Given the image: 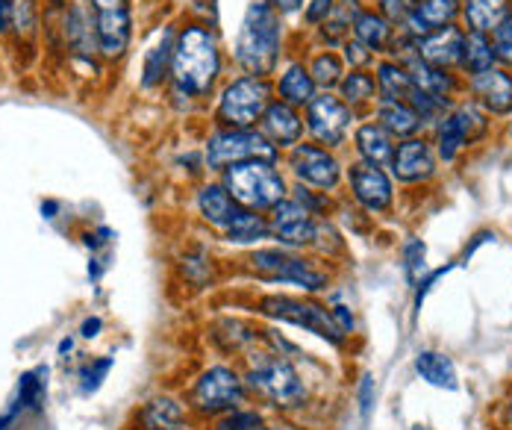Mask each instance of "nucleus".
Returning a JSON list of instances; mask_svg holds the SVG:
<instances>
[{
  "mask_svg": "<svg viewBox=\"0 0 512 430\" xmlns=\"http://www.w3.org/2000/svg\"><path fill=\"white\" fill-rule=\"evenodd\" d=\"M274 92L280 95L277 101L301 109L307 107L309 101L315 98L318 86H315V80H312V74H309V68L304 62H289V65L283 68V74L277 77Z\"/></svg>",
  "mask_w": 512,
  "mask_h": 430,
  "instance_id": "24",
  "label": "nucleus"
},
{
  "mask_svg": "<svg viewBox=\"0 0 512 430\" xmlns=\"http://www.w3.org/2000/svg\"><path fill=\"white\" fill-rule=\"evenodd\" d=\"M495 51H492V39L486 33H465V45H462L460 71L465 77H477L489 68H495Z\"/></svg>",
  "mask_w": 512,
  "mask_h": 430,
  "instance_id": "35",
  "label": "nucleus"
},
{
  "mask_svg": "<svg viewBox=\"0 0 512 430\" xmlns=\"http://www.w3.org/2000/svg\"><path fill=\"white\" fill-rule=\"evenodd\" d=\"M342 51H345L342 59H345V65H351V71H354V68H368V65L374 62V54H371L362 42H357L354 36L342 45Z\"/></svg>",
  "mask_w": 512,
  "mask_h": 430,
  "instance_id": "43",
  "label": "nucleus"
},
{
  "mask_svg": "<svg viewBox=\"0 0 512 430\" xmlns=\"http://www.w3.org/2000/svg\"><path fill=\"white\" fill-rule=\"evenodd\" d=\"M221 186L245 207L254 213H271L283 198H289L286 177L280 174L277 162L251 160L236 162L221 171Z\"/></svg>",
  "mask_w": 512,
  "mask_h": 430,
  "instance_id": "4",
  "label": "nucleus"
},
{
  "mask_svg": "<svg viewBox=\"0 0 512 430\" xmlns=\"http://www.w3.org/2000/svg\"><path fill=\"white\" fill-rule=\"evenodd\" d=\"M242 210L245 207L221 183H206V186H201V192H198V213L218 233H224L242 215Z\"/></svg>",
  "mask_w": 512,
  "mask_h": 430,
  "instance_id": "21",
  "label": "nucleus"
},
{
  "mask_svg": "<svg viewBox=\"0 0 512 430\" xmlns=\"http://www.w3.org/2000/svg\"><path fill=\"white\" fill-rule=\"evenodd\" d=\"M248 266L256 277L268 280V283H289V286H301L304 292H321L327 289L330 277L327 271L312 266L309 260L292 254V248H259L248 257Z\"/></svg>",
  "mask_w": 512,
  "mask_h": 430,
  "instance_id": "8",
  "label": "nucleus"
},
{
  "mask_svg": "<svg viewBox=\"0 0 512 430\" xmlns=\"http://www.w3.org/2000/svg\"><path fill=\"white\" fill-rule=\"evenodd\" d=\"M12 27V0H0V30L6 33Z\"/></svg>",
  "mask_w": 512,
  "mask_h": 430,
  "instance_id": "49",
  "label": "nucleus"
},
{
  "mask_svg": "<svg viewBox=\"0 0 512 430\" xmlns=\"http://www.w3.org/2000/svg\"><path fill=\"white\" fill-rule=\"evenodd\" d=\"M436 148L433 142L421 139V136H412V139H401L395 145V154H392V180L398 183H427L436 177Z\"/></svg>",
  "mask_w": 512,
  "mask_h": 430,
  "instance_id": "15",
  "label": "nucleus"
},
{
  "mask_svg": "<svg viewBox=\"0 0 512 430\" xmlns=\"http://www.w3.org/2000/svg\"><path fill=\"white\" fill-rule=\"evenodd\" d=\"M101 327L103 322L95 316V319H86V322H83V330H80V333H83V339H95V336L101 333Z\"/></svg>",
  "mask_w": 512,
  "mask_h": 430,
  "instance_id": "50",
  "label": "nucleus"
},
{
  "mask_svg": "<svg viewBox=\"0 0 512 430\" xmlns=\"http://www.w3.org/2000/svg\"><path fill=\"white\" fill-rule=\"evenodd\" d=\"M224 239L233 242V245H256L262 239H271L268 218L254 213V210H242V215L224 230Z\"/></svg>",
  "mask_w": 512,
  "mask_h": 430,
  "instance_id": "36",
  "label": "nucleus"
},
{
  "mask_svg": "<svg viewBox=\"0 0 512 430\" xmlns=\"http://www.w3.org/2000/svg\"><path fill=\"white\" fill-rule=\"evenodd\" d=\"M262 425H265V422H262V413L239 407V410H233V413L218 416L212 430H259Z\"/></svg>",
  "mask_w": 512,
  "mask_h": 430,
  "instance_id": "39",
  "label": "nucleus"
},
{
  "mask_svg": "<svg viewBox=\"0 0 512 430\" xmlns=\"http://www.w3.org/2000/svg\"><path fill=\"white\" fill-rule=\"evenodd\" d=\"M142 430H189V410L174 395H156L139 410Z\"/></svg>",
  "mask_w": 512,
  "mask_h": 430,
  "instance_id": "22",
  "label": "nucleus"
},
{
  "mask_svg": "<svg viewBox=\"0 0 512 430\" xmlns=\"http://www.w3.org/2000/svg\"><path fill=\"white\" fill-rule=\"evenodd\" d=\"M357 42H362L374 56L389 54L392 48V39H395V27L374 9H362L354 21V33H351Z\"/></svg>",
  "mask_w": 512,
  "mask_h": 430,
  "instance_id": "27",
  "label": "nucleus"
},
{
  "mask_svg": "<svg viewBox=\"0 0 512 430\" xmlns=\"http://www.w3.org/2000/svg\"><path fill=\"white\" fill-rule=\"evenodd\" d=\"M354 124V109L333 92H315V98L304 107V127L309 139L327 151L345 145Z\"/></svg>",
  "mask_w": 512,
  "mask_h": 430,
  "instance_id": "10",
  "label": "nucleus"
},
{
  "mask_svg": "<svg viewBox=\"0 0 512 430\" xmlns=\"http://www.w3.org/2000/svg\"><path fill=\"white\" fill-rule=\"evenodd\" d=\"M460 12L462 0H418L401 33H407L410 39H424L448 24H457Z\"/></svg>",
  "mask_w": 512,
  "mask_h": 430,
  "instance_id": "20",
  "label": "nucleus"
},
{
  "mask_svg": "<svg viewBox=\"0 0 512 430\" xmlns=\"http://www.w3.org/2000/svg\"><path fill=\"white\" fill-rule=\"evenodd\" d=\"M504 416H507V425L512 428V392L510 398H507V404H504Z\"/></svg>",
  "mask_w": 512,
  "mask_h": 430,
  "instance_id": "51",
  "label": "nucleus"
},
{
  "mask_svg": "<svg viewBox=\"0 0 512 430\" xmlns=\"http://www.w3.org/2000/svg\"><path fill=\"white\" fill-rule=\"evenodd\" d=\"M398 62L410 71V80L415 89H421V92H427L430 98H436V101H442V104L454 107L451 101L460 95V89H462V80L454 74V71H448V68H436V65L424 62V59L415 54V51L404 56V59H398Z\"/></svg>",
  "mask_w": 512,
  "mask_h": 430,
  "instance_id": "16",
  "label": "nucleus"
},
{
  "mask_svg": "<svg viewBox=\"0 0 512 430\" xmlns=\"http://www.w3.org/2000/svg\"><path fill=\"white\" fill-rule=\"evenodd\" d=\"M415 3H418V0H377V12H380L392 27L401 30V27L407 24V18L412 15Z\"/></svg>",
  "mask_w": 512,
  "mask_h": 430,
  "instance_id": "41",
  "label": "nucleus"
},
{
  "mask_svg": "<svg viewBox=\"0 0 512 430\" xmlns=\"http://www.w3.org/2000/svg\"><path fill=\"white\" fill-rule=\"evenodd\" d=\"M415 430H427V428H421V425H418V428H415Z\"/></svg>",
  "mask_w": 512,
  "mask_h": 430,
  "instance_id": "54",
  "label": "nucleus"
},
{
  "mask_svg": "<svg viewBox=\"0 0 512 430\" xmlns=\"http://www.w3.org/2000/svg\"><path fill=\"white\" fill-rule=\"evenodd\" d=\"M280 151L256 130H227V127H218L209 139H206L204 160L209 171H224L236 162H251V160H265L277 162Z\"/></svg>",
  "mask_w": 512,
  "mask_h": 430,
  "instance_id": "9",
  "label": "nucleus"
},
{
  "mask_svg": "<svg viewBox=\"0 0 512 430\" xmlns=\"http://www.w3.org/2000/svg\"><path fill=\"white\" fill-rule=\"evenodd\" d=\"M174 45H177V33L168 27L162 30V36L156 39V45L145 54V68H142V89H156L171 77V62H174Z\"/></svg>",
  "mask_w": 512,
  "mask_h": 430,
  "instance_id": "29",
  "label": "nucleus"
},
{
  "mask_svg": "<svg viewBox=\"0 0 512 430\" xmlns=\"http://www.w3.org/2000/svg\"><path fill=\"white\" fill-rule=\"evenodd\" d=\"M445 271H448V266H445V269L433 271V274H430V277H427V280L421 283V289L415 292V310H421V304H424V298H427V292H430V289L436 286V280H439V277H442Z\"/></svg>",
  "mask_w": 512,
  "mask_h": 430,
  "instance_id": "47",
  "label": "nucleus"
},
{
  "mask_svg": "<svg viewBox=\"0 0 512 430\" xmlns=\"http://www.w3.org/2000/svg\"><path fill=\"white\" fill-rule=\"evenodd\" d=\"M510 136H512V124H510Z\"/></svg>",
  "mask_w": 512,
  "mask_h": 430,
  "instance_id": "55",
  "label": "nucleus"
},
{
  "mask_svg": "<svg viewBox=\"0 0 512 430\" xmlns=\"http://www.w3.org/2000/svg\"><path fill=\"white\" fill-rule=\"evenodd\" d=\"M259 430H283V428H280V425H262Z\"/></svg>",
  "mask_w": 512,
  "mask_h": 430,
  "instance_id": "53",
  "label": "nucleus"
},
{
  "mask_svg": "<svg viewBox=\"0 0 512 430\" xmlns=\"http://www.w3.org/2000/svg\"><path fill=\"white\" fill-rule=\"evenodd\" d=\"M307 68H309V74H312V80H315V86H318V89H324V92L339 89L342 77L348 74V71H345V59H342L339 54H333V51H321V54H315Z\"/></svg>",
  "mask_w": 512,
  "mask_h": 430,
  "instance_id": "37",
  "label": "nucleus"
},
{
  "mask_svg": "<svg viewBox=\"0 0 512 430\" xmlns=\"http://www.w3.org/2000/svg\"><path fill=\"white\" fill-rule=\"evenodd\" d=\"M489 39H492L495 62H498L501 68L512 71V15L510 18H504V21L489 33Z\"/></svg>",
  "mask_w": 512,
  "mask_h": 430,
  "instance_id": "38",
  "label": "nucleus"
},
{
  "mask_svg": "<svg viewBox=\"0 0 512 430\" xmlns=\"http://www.w3.org/2000/svg\"><path fill=\"white\" fill-rule=\"evenodd\" d=\"M248 398L251 389L242 372H236L233 366H209L189 392V407L204 419H218L245 407Z\"/></svg>",
  "mask_w": 512,
  "mask_h": 430,
  "instance_id": "6",
  "label": "nucleus"
},
{
  "mask_svg": "<svg viewBox=\"0 0 512 430\" xmlns=\"http://www.w3.org/2000/svg\"><path fill=\"white\" fill-rule=\"evenodd\" d=\"M433 148H436V157L442 162H454L462 151L468 148V136L462 133L454 109H448V112L436 121V142H433Z\"/></svg>",
  "mask_w": 512,
  "mask_h": 430,
  "instance_id": "34",
  "label": "nucleus"
},
{
  "mask_svg": "<svg viewBox=\"0 0 512 430\" xmlns=\"http://www.w3.org/2000/svg\"><path fill=\"white\" fill-rule=\"evenodd\" d=\"M351 195L359 207L368 215H383L392 210L395 204V180L392 174L383 171V165H371V162H351V168L345 171Z\"/></svg>",
  "mask_w": 512,
  "mask_h": 430,
  "instance_id": "13",
  "label": "nucleus"
},
{
  "mask_svg": "<svg viewBox=\"0 0 512 430\" xmlns=\"http://www.w3.org/2000/svg\"><path fill=\"white\" fill-rule=\"evenodd\" d=\"M415 372L424 383L436 386V389H448V392H457L460 389V375H457V366L448 354L442 351H418L415 354Z\"/></svg>",
  "mask_w": 512,
  "mask_h": 430,
  "instance_id": "28",
  "label": "nucleus"
},
{
  "mask_svg": "<svg viewBox=\"0 0 512 430\" xmlns=\"http://www.w3.org/2000/svg\"><path fill=\"white\" fill-rule=\"evenodd\" d=\"M465 33H492L504 18L512 15V0H462Z\"/></svg>",
  "mask_w": 512,
  "mask_h": 430,
  "instance_id": "25",
  "label": "nucleus"
},
{
  "mask_svg": "<svg viewBox=\"0 0 512 430\" xmlns=\"http://www.w3.org/2000/svg\"><path fill=\"white\" fill-rule=\"evenodd\" d=\"M256 310L274 322L292 324V327H304L307 333H315L318 339L330 342L333 348H342L348 342V336L342 333V327L336 324L333 313L309 298H295V295H265L259 298Z\"/></svg>",
  "mask_w": 512,
  "mask_h": 430,
  "instance_id": "7",
  "label": "nucleus"
},
{
  "mask_svg": "<svg viewBox=\"0 0 512 430\" xmlns=\"http://www.w3.org/2000/svg\"><path fill=\"white\" fill-rule=\"evenodd\" d=\"M71 348H74V342H71V339H62V342H59V354H68Z\"/></svg>",
  "mask_w": 512,
  "mask_h": 430,
  "instance_id": "52",
  "label": "nucleus"
},
{
  "mask_svg": "<svg viewBox=\"0 0 512 430\" xmlns=\"http://www.w3.org/2000/svg\"><path fill=\"white\" fill-rule=\"evenodd\" d=\"M286 165L292 171V177L301 183V186H309V189H318V192H333L339 189L342 177H345V168L339 157L315 142H298L289 157H286Z\"/></svg>",
  "mask_w": 512,
  "mask_h": 430,
  "instance_id": "12",
  "label": "nucleus"
},
{
  "mask_svg": "<svg viewBox=\"0 0 512 430\" xmlns=\"http://www.w3.org/2000/svg\"><path fill=\"white\" fill-rule=\"evenodd\" d=\"M362 12V3L359 0H336L333 12L327 15V21L318 27L321 30V39L327 45H345L354 33V21Z\"/></svg>",
  "mask_w": 512,
  "mask_h": 430,
  "instance_id": "32",
  "label": "nucleus"
},
{
  "mask_svg": "<svg viewBox=\"0 0 512 430\" xmlns=\"http://www.w3.org/2000/svg\"><path fill=\"white\" fill-rule=\"evenodd\" d=\"M371 404H374V380L362 377V383H359V410H362V416L371 413Z\"/></svg>",
  "mask_w": 512,
  "mask_h": 430,
  "instance_id": "45",
  "label": "nucleus"
},
{
  "mask_svg": "<svg viewBox=\"0 0 512 430\" xmlns=\"http://www.w3.org/2000/svg\"><path fill=\"white\" fill-rule=\"evenodd\" d=\"M354 148H357L362 162L386 168L392 162V154H395V139L377 121H365L354 130Z\"/></svg>",
  "mask_w": 512,
  "mask_h": 430,
  "instance_id": "26",
  "label": "nucleus"
},
{
  "mask_svg": "<svg viewBox=\"0 0 512 430\" xmlns=\"http://www.w3.org/2000/svg\"><path fill=\"white\" fill-rule=\"evenodd\" d=\"M374 118L377 124L392 136V139H412L424 130V121L418 118V112L407 101H386L380 98L374 104Z\"/></svg>",
  "mask_w": 512,
  "mask_h": 430,
  "instance_id": "23",
  "label": "nucleus"
},
{
  "mask_svg": "<svg viewBox=\"0 0 512 430\" xmlns=\"http://www.w3.org/2000/svg\"><path fill=\"white\" fill-rule=\"evenodd\" d=\"M404 271H407V280L412 286L421 280V274L427 271V245L421 239H410L404 245Z\"/></svg>",
  "mask_w": 512,
  "mask_h": 430,
  "instance_id": "40",
  "label": "nucleus"
},
{
  "mask_svg": "<svg viewBox=\"0 0 512 430\" xmlns=\"http://www.w3.org/2000/svg\"><path fill=\"white\" fill-rule=\"evenodd\" d=\"M271 6L280 12V15H295L304 9V0H271Z\"/></svg>",
  "mask_w": 512,
  "mask_h": 430,
  "instance_id": "48",
  "label": "nucleus"
},
{
  "mask_svg": "<svg viewBox=\"0 0 512 430\" xmlns=\"http://www.w3.org/2000/svg\"><path fill=\"white\" fill-rule=\"evenodd\" d=\"M468 89L474 95V101L486 109L489 115H512V71L495 65L477 77H468Z\"/></svg>",
  "mask_w": 512,
  "mask_h": 430,
  "instance_id": "18",
  "label": "nucleus"
},
{
  "mask_svg": "<svg viewBox=\"0 0 512 430\" xmlns=\"http://www.w3.org/2000/svg\"><path fill=\"white\" fill-rule=\"evenodd\" d=\"M109 369H112V357H103V360H95V363H89L86 369H83V375H80V392L83 395H92L98 386L103 383V377L109 375Z\"/></svg>",
  "mask_w": 512,
  "mask_h": 430,
  "instance_id": "42",
  "label": "nucleus"
},
{
  "mask_svg": "<svg viewBox=\"0 0 512 430\" xmlns=\"http://www.w3.org/2000/svg\"><path fill=\"white\" fill-rule=\"evenodd\" d=\"M268 227H271V236L283 245V248H312L318 242V230H321V221L318 215H312L298 204L292 195L283 198L271 215H268Z\"/></svg>",
  "mask_w": 512,
  "mask_h": 430,
  "instance_id": "14",
  "label": "nucleus"
},
{
  "mask_svg": "<svg viewBox=\"0 0 512 430\" xmlns=\"http://www.w3.org/2000/svg\"><path fill=\"white\" fill-rule=\"evenodd\" d=\"M271 101H274V86L268 77L242 74L221 89L215 104V121L218 127L227 130H251L259 124L265 109L271 107Z\"/></svg>",
  "mask_w": 512,
  "mask_h": 430,
  "instance_id": "5",
  "label": "nucleus"
},
{
  "mask_svg": "<svg viewBox=\"0 0 512 430\" xmlns=\"http://www.w3.org/2000/svg\"><path fill=\"white\" fill-rule=\"evenodd\" d=\"M277 151H292L298 142H304V115L298 112V107H289L283 101H271V107L265 109V115L259 118L256 127Z\"/></svg>",
  "mask_w": 512,
  "mask_h": 430,
  "instance_id": "17",
  "label": "nucleus"
},
{
  "mask_svg": "<svg viewBox=\"0 0 512 430\" xmlns=\"http://www.w3.org/2000/svg\"><path fill=\"white\" fill-rule=\"evenodd\" d=\"M221 45L215 33L201 24H189L177 33L174 62H171V89L174 98L192 104L212 95L221 77Z\"/></svg>",
  "mask_w": 512,
  "mask_h": 430,
  "instance_id": "1",
  "label": "nucleus"
},
{
  "mask_svg": "<svg viewBox=\"0 0 512 430\" xmlns=\"http://www.w3.org/2000/svg\"><path fill=\"white\" fill-rule=\"evenodd\" d=\"M62 33H65V42L71 48V54L77 59H86L92 62L98 54V42H95V30H92V21L86 18V12L80 6H71L65 12V24H62Z\"/></svg>",
  "mask_w": 512,
  "mask_h": 430,
  "instance_id": "31",
  "label": "nucleus"
},
{
  "mask_svg": "<svg viewBox=\"0 0 512 430\" xmlns=\"http://www.w3.org/2000/svg\"><path fill=\"white\" fill-rule=\"evenodd\" d=\"M339 98L348 104V107L362 109V107H371V104H377V80H374V74L368 71V68H354V71H348L345 77H342V83H339Z\"/></svg>",
  "mask_w": 512,
  "mask_h": 430,
  "instance_id": "33",
  "label": "nucleus"
},
{
  "mask_svg": "<svg viewBox=\"0 0 512 430\" xmlns=\"http://www.w3.org/2000/svg\"><path fill=\"white\" fill-rule=\"evenodd\" d=\"M283 54V15L271 0H251L233 48L236 65L251 77H271Z\"/></svg>",
  "mask_w": 512,
  "mask_h": 430,
  "instance_id": "2",
  "label": "nucleus"
},
{
  "mask_svg": "<svg viewBox=\"0 0 512 430\" xmlns=\"http://www.w3.org/2000/svg\"><path fill=\"white\" fill-rule=\"evenodd\" d=\"M330 313H333V319H336V324L342 327V333H345V336H351V333H354V316H351V310H348V307L336 304Z\"/></svg>",
  "mask_w": 512,
  "mask_h": 430,
  "instance_id": "46",
  "label": "nucleus"
},
{
  "mask_svg": "<svg viewBox=\"0 0 512 430\" xmlns=\"http://www.w3.org/2000/svg\"><path fill=\"white\" fill-rule=\"evenodd\" d=\"M374 80H377V95H380V98H386V101H407V98H410V71H407L398 59H392V56L377 59V62H374ZM380 98H377V101H380Z\"/></svg>",
  "mask_w": 512,
  "mask_h": 430,
  "instance_id": "30",
  "label": "nucleus"
},
{
  "mask_svg": "<svg viewBox=\"0 0 512 430\" xmlns=\"http://www.w3.org/2000/svg\"><path fill=\"white\" fill-rule=\"evenodd\" d=\"M462 45H465V30L457 24H448L424 39H415V54L436 68L454 71L462 62Z\"/></svg>",
  "mask_w": 512,
  "mask_h": 430,
  "instance_id": "19",
  "label": "nucleus"
},
{
  "mask_svg": "<svg viewBox=\"0 0 512 430\" xmlns=\"http://www.w3.org/2000/svg\"><path fill=\"white\" fill-rule=\"evenodd\" d=\"M245 383L254 395L277 410H295L307 404V380L289 357L268 354V351L251 354V363L245 369Z\"/></svg>",
  "mask_w": 512,
  "mask_h": 430,
  "instance_id": "3",
  "label": "nucleus"
},
{
  "mask_svg": "<svg viewBox=\"0 0 512 430\" xmlns=\"http://www.w3.org/2000/svg\"><path fill=\"white\" fill-rule=\"evenodd\" d=\"M336 0H307L304 3V18H307L309 27H321L327 21V15L333 12Z\"/></svg>",
  "mask_w": 512,
  "mask_h": 430,
  "instance_id": "44",
  "label": "nucleus"
},
{
  "mask_svg": "<svg viewBox=\"0 0 512 430\" xmlns=\"http://www.w3.org/2000/svg\"><path fill=\"white\" fill-rule=\"evenodd\" d=\"M89 21L95 30L98 54L118 59L133 39V6L130 0H89Z\"/></svg>",
  "mask_w": 512,
  "mask_h": 430,
  "instance_id": "11",
  "label": "nucleus"
}]
</instances>
